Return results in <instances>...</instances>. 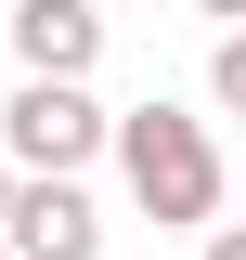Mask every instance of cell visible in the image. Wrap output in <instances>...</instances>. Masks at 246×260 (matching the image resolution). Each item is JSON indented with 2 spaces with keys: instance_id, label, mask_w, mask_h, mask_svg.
Segmentation results:
<instances>
[{
  "instance_id": "cell-3",
  "label": "cell",
  "mask_w": 246,
  "mask_h": 260,
  "mask_svg": "<svg viewBox=\"0 0 246 260\" xmlns=\"http://www.w3.org/2000/svg\"><path fill=\"white\" fill-rule=\"evenodd\" d=\"M13 65L26 78H91L104 65V13L91 0H13Z\"/></svg>"
},
{
  "instance_id": "cell-6",
  "label": "cell",
  "mask_w": 246,
  "mask_h": 260,
  "mask_svg": "<svg viewBox=\"0 0 246 260\" xmlns=\"http://www.w3.org/2000/svg\"><path fill=\"white\" fill-rule=\"evenodd\" d=\"M13 195H26V169H13V156H0V234H13Z\"/></svg>"
},
{
  "instance_id": "cell-7",
  "label": "cell",
  "mask_w": 246,
  "mask_h": 260,
  "mask_svg": "<svg viewBox=\"0 0 246 260\" xmlns=\"http://www.w3.org/2000/svg\"><path fill=\"white\" fill-rule=\"evenodd\" d=\"M194 13H208V26H220V39H233V26H246V0H194Z\"/></svg>"
},
{
  "instance_id": "cell-5",
  "label": "cell",
  "mask_w": 246,
  "mask_h": 260,
  "mask_svg": "<svg viewBox=\"0 0 246 260\" xmlns=\"http://www.w3.org/2000/svg\"><path fill=\"white\" fill-rule=\"evenodd\" d=\"M208 91H220V117H246V26L208 52Z\"/></svg>"
},
{
  "instance_id": "cell-8",
  "label": "cell",
  "mask_w": 246,
  "mask_h": 260,
  "mask_svg": "<svg viewBox=\"0 0 246 260\" xmlns=\"http://www.w3.org/2000/svg\"><path fill=\"white\" fill-rule=\"evenodd\" d=\"M208 260H246V221H220V234H208Z\"/></svg>"
},
{
  "instance_id": "cell-9",
  "label": "cell",
  "mask_w": 246,
  "mask_h": 260,
  "mask_svg": "<svg viewBox=\"0 0 246 260\" xmlns=\"http://www.w3.org/2000/svg\"><path fill=\"white\" fill-rule=\"evenodd\" d=\"M0 260H13V247H0Z\"/></svg>"
},
{
  "instance_id": "cell-2",
  "label": "cell",
  "mask_w": 246,
  "mask_h": 260,
  "mask_svg": "<svg viewBox=\"0 0 246 260\" xmlns=\"http://www.w3.org/2000/svg\"><path fill=\"white\" fill-rule=\"evenodd\" d=\"M104 143H117V117L91 104V78H26V91L0 104V156L26 169V182H78Z\"/></svg>"
},
{
  "instance_id": "cell-4",
  "label": "cell",
  "mask_w": 246,
  "mask_h": 260,
  "mask_svg": "<svg viewBox=\"0 0 246 260\" xmlns=\"http://www.w3.org/2000/svg\"><path fill=\"white\" fill-rule=\"evenodd\" d=\"M0 247H13V260H104V208H91L78 182H26Z\"/></svg>"
},
{
  "instance_id": "cell-1",
  "label": "cell",
  "mask_w": 246,
  "mask_h": 260,
  "mask_svg": "<svg viewBox=\"0 0 246 260\" xmlns=\"http://www.w3.org/2000/svg\"><path fill=\"white\" fill-rule=\"evenodd\" d=\"M117 169H130V195H143V221L220 234V221H208V208H220V143H208V117H182V104H130V117H117Z\"/></svg>"
}]
</instances>
